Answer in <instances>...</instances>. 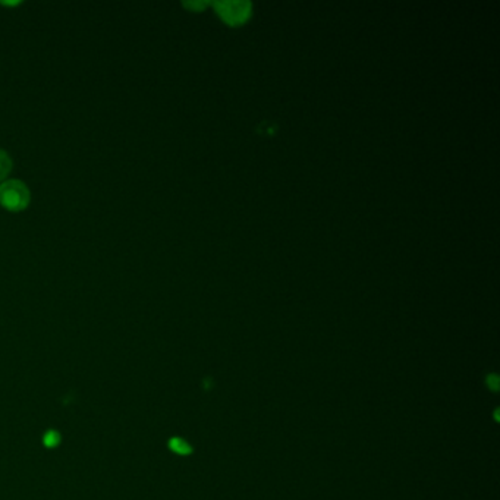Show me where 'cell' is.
I'll use <instances>...</instances> for the list:
<instances>
[{
    "label": "cell",
    "mask_w": 500,
    "mask_h": 500,
    "mask_svg": "<svg viewBox=\"0 0 500 500\" xmlns=\"http://www.w3.org/2000/svg\"><path fill=\"white\" fill-rule=\"evenodd\" d=\"M216 8L221 17L229 24H241L249 17L251 5L248 2H218Z\"/></svg>",
    "instance_id": "2"
},
{
    "label": "cell",
    "mask_w": 500,
    "mask_h": 500,
    "mask_svg": "<svg viewBox=\"0 0 500 500\" xmlns=\"http://www.w3.org/2000/svg\"><path fill=\"white\" fill-rule=\"evenodd\" d=\"M59 440H60V437H59V434L56 431H49L44 437V443H46V446H49V447L56 446L59 443Z\"/></svg>",
    "instance_id": "5"
},
{
    "label": "cell",
    "mask_w": 500,
    "mask_h": 500,
    "mask_svg": "<svg viewBox=\"0 0 500 500\" xmlns=\"http://www.w3.org/2000/svg\"><path fill=\"white\" fill-rule=\"evenodd\" d=\"M497 380H499L497 376H489V377H487V384H490L493 390H497V387H499Z\"/></svg>",
    "instance_id": "6"
},
{
    "label": "cell",
    "mask_w": 500,
    "mask_h": 500,
    "mask_svg": "<svg viewBox=\"0 0 500 500\" xmlns=\"http://www.w3.org/2000/svg\"><path fill=\"white\" fill-rule=\"evenodd\" d=\"M169 446H170L172 450L179 453V455H188V453H191V450H193L188 443H186V442L182 440V439H176V437H175V439L170 440Z\"/></svg>",
    "instance_id": "4"
},
{
    "label": "cell",
    "mask_w": 500,
    "mask_h": 500,
    "mask_svg": "<svg viewBox=\"0 0 500 500\" xmlns=\"http://www.w3.org/2000/svg\"><path fill=\"white\" fill-rule=\"evenodd\" d=\"M31 202L28 185L20 179H6L0 183V204L8 211L20 213Z\"/></svg>",
    "instance_id": "1"
},
{
    "label": "cell",
    "mask_w": 500,
    "mask_h": 500,
    "mask_svg": "<svg viewBox=\"0 0 500 500\" xmlns=\"http://www.w3.org/2000/svg\"><path fill=\"white\" fill-rule=\"evenodd\" d=\"M13 167V162L11 159V155L0 148V182H4L8 179V176L11 175Z\"/></svg>",
    "instance_id": "3"
}]
</instances>
